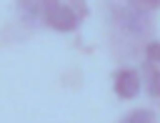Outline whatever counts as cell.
Segmentation results:
<instances>
[{"mask_svg":"<svg viewBox=\"0 0 160 123\" xmlns=\"http://www.w3.org/2000/svg\"><path fill=\"white\" fill-rule=\"evenodd\" d=\"M42 18L50 28L60 30V33H68V30H75L78 23L85 18V8L82 3H42Z\"/></svg>","mask_w":160,"mask_h":123,"instance_id":"cell-1","label":"cell"},{"mask_svg":"<svg viewBox=\"0 0 160 123\" xmlns=\"http://www.w3.org/2000/svg\"><path fill=\"white\" fill-rule=\"evenodd\" d=\"M145 75L150 95H160V43H150L145 48Z\"/></svg>","mask_w":160,"mask_h":123,"instance_id":"cell-2","label":"cell"},{"mask_svg":"<svg viewBox=\"0 0 160 123\" xmlns=\"http://www.w3.org/2000/svg\"><path fill=\"white\" fill-rule=\"evenodd\" d=\"M118 18H120V23H122L128 30H132V33H145V30H148V10L138 8L132 0L125 3V5L118 10Z\"/></svg>","mask_w":160,"mask_h":123,"instance_id":"cell-3","label":"cell"},{"mask_svg":"<svg viewBox=\"0 0 160 123\" xmlns=\"http://www.w3.org/2000/svg\"><path fill=\"white\" fill-rule=\"evenodd\" d=\"M112 88H115V93L120 98H135L140 93V75H138V70H130V68L118 70Z\"/></svg>","mask_w":160,"mask_h":123,"instance_id":"cell-4","label":"cell"},{"mask_svg":"<svg viewBox=\"0 0 160 123\" xmlns=\"http://www.w3.org/2000/svg\"><path fill=\"white\" fill-rule=\"evenodd\" d=\"M120 123H158V118H155L152 110H148V108H138V110L128 113Z\"/></svg>","mask_w":160,"mask_h":123,"instance_id":"cell-5","label":"cell"}]
</instances>
